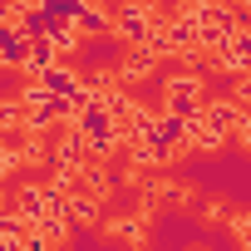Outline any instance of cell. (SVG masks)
I'll return each mask as SVG.
<instances>
[{
    "instance_id": "7",
    "label": "cell",
    "mask_w": 251,
    "mask_h": 251,
    "mask_svg": "<svg viewBox=\"0 0 251 251\" xmlns=\"http://www.w3.org/2000/svg\"><path fill=\"white\" fill-rule=\"evenodd\" d=\"M236 241L251 251V217H241V222H236Z\"/></svg>"
},
{
    "instance_id": "2",
    "label": "cell",
    "mask_w": 251,
    "mask_h": 251,
    "mask_svg": "<svg viewBox=\"0 0 251 251\" xmlns=\"http://www.w3.org/2000/svg\"><path fill=\"white\" fill-rule=\"evenodd\" d=\"M217 64L231 69V74H251V30L246 25H236V35H231L226 50H217Z\"/></svg>"
},
{
    "instance_id": "8",
    "label": "cell",
    "mask_w": 251,
    "mask_h": 251,
    "mask_svg": "<svg viewBox=\"0 0 251 251\" xmlns=\"http://www.w3.org/2000/svg\"><path fill=\"white\" fill-rule=\"evenodd\" d=\"M231 5H241V0H231Z\"/></svg>"
},
{
    "instance_id": "5",
    "label": "cell",
    "mask_w": 251,
    "mask_h": 251,
    "mask_svg": "<svg viewBox=\"0 0 251 251\" xmlns=\"http://www.w3.org/2000/svg\"><path fill=\"white\" fill-rule=\"evenodd\" d=\"M113 231H118L123 241H143V222H138V217H123V222H113Z\"/></svg>"
},
{
    "instance_id": "6",
    "label": "cell",
    "mask_w": 251,
    "mask_h": 251,
    "mask_svg": "<svg viewBox=\"0 0 251 251\" xmlns=\"http://www.w3.org/2000/svg\"><path fill=\"white\" fill-rule=\"evenodd\" d=\"M20 251H50V236H45V231L35 226V231H30V236L20 241Z\"/></svg>"
},
{
    "instance_id": "1",
    "label": "cell",
    "mask_w": 251,
    "mask_h": 251,
    "mask_svg": "<svg viewBox=\"0 0 251 251\" xmlns=\"http://www.w3.org/2000/svg\"><path fill=\"white\" fill-rule=\"evenodd\" d=\"M113 35H118V40H128V45H153L158 20H153L148 5H123V10L113 15Z\"/></svg>"
},
{
    "instance_id": "4",
    "label": "cell",
    "mask_w": 251,
    "mask_h": 251,
    "mask_svg": "<svg viewBox=\"0 0 251 251\" xmlns=\"http://www.w3.org/2000/svg\"><path fill=\"white\" fill-rule=\"evenodd\" d=\"M94 217H99V197H94V192H89V197L69 192V222H84V226H89Z\"/></svg>"
},
{
    "instance_id": "3",
    "label": "cell",
    "mask_w": 251,
    "mask_h": 251,
    "mask_svg": "<svg viewBox=\"0 0 251 251\" xmlns=\"http://www.w3.org/2000/svg\"><path fill=\"white\" fill-rule=\"evenodd\" d=\"M74 25H79V35H113V20H108L99 5H94V0H79Z\"/></svg>"
}]
</instances>
